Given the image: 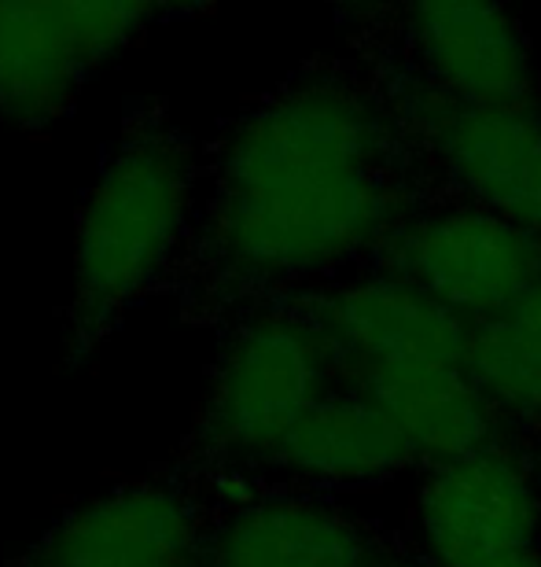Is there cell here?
Instances as JSON below:
<instances>
[{"label":"cell","instance_id":"cell-6","mask_svg":"<svg viewBox=\"0 0 541 567\" xmlns=\"http://www.w3.org/2000/svg\"><path fill=\"white\" fill-rule=\"evenodd\" d=\"M291 302L324 339L335 388L416 369H468L476 324L391 274L343 280Z\"/></svg>","mask_w":541,"mask_h":567},{"label":"cell","instance_id":"cell-13","mask_svg":"<svg viewBox=\"0 0 541 567\" xmlns=\"http://www.w3.org/2000/svg\"><path fill=\"white\" fill-rule=\"evenodd\" d=\"M351 391L376 402L402 431L413 461H427L431 468L498 446L501 413L471 380V369L394 372L357 383Z\"/></svg>","mask_w":541,"mask_h":567},{"label":"cell","instance_id":"cell-4","mask_svg":"<svg viewBox=\"0 0 541 567\" xmlns=\"http://www.w3.org/2000/svg\"><path fill=\"white\" fill-rule=\"evenodd\" d=\"M196 8L152 0H0V122L49 133L85 85L159 22Z\"/></svg>","mask_w":541,"mask_h":567},{"label":"cell","instance_id":"cell-15","mask_svg":"<svg viewBox=\"0 0 541 567\" xmlns=\"http://www.w3.org/2000/svg\"><path fill=\"white\" fill-rule=\"evenodd\" d=\"M509 313L516 317V321L531 324V328H538V332H541V280L534 284V288H531V291H527V295H523V299H520V302H516V306H512V310H509Z\"/></svg>","mask_w":541,"mask_h":567},{"label":"cell","instance_id":"cell-2","mask_svg":"<svg viewBox=\"0 0 541 567\" xmlns=\"http://www.w3.org/2000/svg\"><path fill=\"white\" fill-rule=\"evenodd\" d=\"M202 147L163 96H133L100 152L74 225L63 365H93L100 347L155 295H166L196 225Z\"/></svg>","mask_w":541,"mask_h":567},{"label":"cell","instance_id":"cell-8","mask_svg":"<svg viewBox=\"0 0 541 567\" xmlns=\"http://www.w3.org/2000/svg\"><path fill=\"white\" fill-rule=\"evenodd\" d=\"M531 468L504 446L435 464L416 491V538L431 567H482L538 553Z\"/></svg>","mask_w":541,"mask_h":567},{"label":"cell","instance_id":"cell-11","mask_svg":"<svg viewBox=\"0 0 541 567\" xmlns=\"http://www.w3.org/2000/svg\"><path fill=\"white\" fill-rule=\"evenodd\" d=\"M443 169L482 210L541 236V111H482L446 100L427 85L413 104Z\"/></svg>","mask_w":541,"mask_h":567},{"label":"cell","instance_id":"cell-14","mask_svg":"<svg viewBox=\"0 0 541 567\" xmlns=\"http://www.w3.org/2000/svg\"><path fill=\"white\" fill-rule=\"evenodd\" d=\"M471 380L498 413L541 416V332L512 313L476 324L468 354Z\"/></svg>","mask_w":541,"mask_h":567},{"label":"cell","instance_id":"cell-9","mask_svg":"<svg viewBox=\"0 0 541 567\" xmlns=\"http://www.w3.org/2000/svg\"><path fill=\"white\" fill-rule=\"evenodd\" d=\"M210 494L202 567H379L365 530L318 494L295 486Z\"/></svg>","mask_w":541,"mask_h":567},{"label":"cell","instance_id":"cell-5","mask_svg":"<svg viewBox=\"0 0 541 567\" xmlns=\"http://www.w3.org/2000/svg\"><path fill=\"white\" fill-rule=\"evenodd\" d=\"M214 494L177 457L71 505L19 567H202Z\"/></svg>","mask_w":541,"mask_h":567},{"label":"cell","instance_id":"cell-17","mask_svg":"<svg viewBox=\"0 0 541 567\" xmlns=\"http://www.w3.org/2000/svg\"><path fill=\"white\" fill-rule=\"evenodd\" d=\"M4 567H19V560H8V564H4Z\"/></svg>","mask_w":541,"mask_h":567},{"label":"cell","instance_id":"cell-7","mask_svg":"<svg viewBox=\"0 0 541 567\" xmlns=\"http://www.w3.org/2000/svg\"><path fill=\"white\" fill-rule=\"evenodd\" d=\"M383 251L391 277L468 324L504 317L541 280V236L476 203L416 214L383 240Z\"/></svg>","mask_w":541,"mask_h":567},{"label":"cell","instance_id":"cell-16","mask_svg":"<svg viewBox=\"0 0 541 567\" xmlns=\"http://www.w3.org/2000/svg\"><path fill=\"white\" fill-rule=\"evenodd\" d=\"M482 567H541V557H538V553H523V557L493 560V564H482Z\"/></svg>","mask_w":541,"mask_h":567},{"label":"cell","instance_id":"cell-12","mask_svg":"<svg viewBox=\"0 0 541 567\" xmlns=\"http://www.w3.org/2000/svg\"><path fill=\"white\" fill-rule=\"evenodd\" d=\"M405 464H413V450L391 416L365 394L332 388L295 424L258 486H273L277 480L299 486H365L387 480Z\"/></svg>","mask_w":541,"mask_h":567},{"label":"cell","instance_id":"cell-10","mask_svg":"<svg viewBox=\"0 0 541 567\" xmlns=\"http://www.w3.org/2000/svg\"><path fill=\"white\" fill-rule=\"evenodd\" d=\"M409 41L427 85L482 111L538 107L534 55L523 27L501 4L435 0L409 8Z\"/></svg>","mask_w":541,"mask_h":567},{"label":"cell","instance_id":"cell-3","mask_svg":"<svg viewBox=\"0 0 541 567\" xmlns=\"http://www.w3.org/2000/svg\"><path fill=\"white\" fill-rule=\"evenodd\" d=\"M332 388V358L299 302L240 317L221 332L196 424L174 457L214 491L258 486Z\"/></svg>","mask_w":541,"mask_h":567},{"label":"cell","instance_id":"cell-1","mask_svg":"<svg viewBox=\"0 0 541 567\" xmlns=\"http://www.w3.org/2000/svg\"><path fill=\"white\" fill-rule=\"evenodd\" d=\"M391 126L351 74L310 66L202 144L199 207L166 295L229 328L302 299L398 229Z\"/></svg>","mask_w":541,"mask_h":567}]
</instances>
